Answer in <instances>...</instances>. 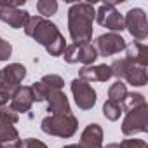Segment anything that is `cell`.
I'll use <instances>...</instances> for the list:
<instances>
[{
  "mask_svg": "<svg viewBox=\"0 0 148 148\" xmlns=\"http://www.w3.org/2000/svg\"><path fill=\"white\" fill-rule=\"evenodd\" d=\"M0 120L9 122V124H12V125H14V124L19 120V115H18L11 106H9V108H7V106H4V108H0Z\"/></svg>",
  "mask_w": 148,
  "mask_h": 148,
  "instance_id": "cell-23",
  "label": "cell"
},
{
  "mask_svg": "<svg viewBox=\"0 0 148 148\" xmlns=\"http://www.w3.org/2000/svg\"><path fill=\"white\" fill-rule=\"evenodd\" d=\"M148 131V105H141L125 112V119L122 122V132L125 136H134L138 132Z\"/></svg>",
  "mask_w": 148,
  "mask_h": 148,
  "instance_id": "cell-6",
  "label": "cell"
},
{
  "mask_svg": "<svg viewBox=\"0 0 148 148\" xmlns=\"http://www.w3.org/2000/svg\"><path fill=\"white\" fill-rule=\"evenodd\" d=\"M2 148H19L21 146V139H16V141H9L5 145H0Z\"/></svg>",
  "mask_w": 148,
  "mask_h": 148,
  "instance_id": "cell-29",
  "label": "cell"
},
{
  "mask_svg": "<svg viewBox=\"0 0 148 148\" xmlns=\"http://www.w3.org/2000/svg\"><path fill=\"white\" fill-rule=\"evenodd\" d=\"M103 148H120V145H119V143H108V145L103 146Z\"/></svg>",
  "mask_w": 148,
  "mask_h": 148,
  "instance_id": "cell-30",
  "label": "cell"
},
{
  "mask_svg": "<svg viewBox=\"0 0 148 148\" xmlns=\"http://www.w3.org/2000/svg\"><path fill=\"white\" fill-rule=\"evenodd\" d=\"M61 56L66 63H82L86 66H91L99 58L92 44H70Z\"/></svg>",
  "mask_w": 148,
  "mask_h": 148,
  "instance_id": "cell-8",
  "label": "cell"
},
{
  "mask_svg": "<svg viewBox=\"0 0 148 148\" xmlns=\"http://www.w3.org/2000/svg\"><path fill=\"white\" fill-rule=\"evenodd\" d=\"M101 26L108 28L110 33H117V32H122L125 28L124 25V16L117 11L115 4L113 2H106V4H101L99 9L96 11V18H94Z\"/></svg>",
  "mask_w": 148,
  "mask_h": 148,
  "instance_id": "cell-7",
  "label": "cell"
},
{
  "mask_svg": "<svg viewBox=\"0 0 148 148\" xmlns=\"http://www.w3.org/2000/svg\"><path fill=\"white\" fill-rule=\"evenodd\" d=\"M63 148H82V145L79 143V145H66V146H63Z\"/></svg>",
  "mask_w": 148,
  "mask_h": 148,
  "instance_id": "cell-31",
  "label": "cell"
},
{
  "mask_svg": "<svg viewBox=\"0 0 148 148\" xmlns=\"http://www.w3.org/2000/svg\"><path fill=\"white\" fill-rule=\"evenodd\" d=\"M71 92H73L75 103L80 110H91L96 105V91L91 87L89 82H86L82 79L71 80Z\"/></svg>",
  "mask_w": 148,
  "mask_h": 148,
  "instance_id": "cell-11",
  "label": "cell"
},
{
  "mask_svg": "<svg viewBox=\"0 0 148 148\" xmlns=\"http://www.w3.org/2000/svg\"><path fill=\"white\" fill-rule=\"evenodd\" d=\"M26 77V68L19 63H12L0 70V91L12 94L18 87H21L23 79Z\"/></svg>",
  "mask_w": 148,
  "mask_h": 148,
  "instance_id": "cell-9",
  "label": "cell"
},
{
  "mask_svg": "<svg viewBox=\"0 0 148 148\" xmlns=\"http://www.w3.org/2000/svg\"><path fill=\"white\" fill-rule=\"evenodd\" d=\"M120 148H148L146 141L138 139V138H131V139H124L120 143Z\"/></svg>",
  "mask_w": 148,
  "mask_h": 148,
  "instance_id": "cell-25",
  "label": "cell"
},
{
  "mask_svg": "<svg viewBox=\"0 0 148 148\" xmlns=\"http://www.w3.org/2000/svg\"><path fill=\"white\" fill-rule=\"evenodd\" d=\"M40 82H44L45 86H49L52 89H63V86H64V82L59 75H45Z\"/></svg>",
  "mask_w": 148,
  "mask_h": 148,
  "instance_id": "cell-24",
  "label": "cell"
},
{
  "mask_svg": "<svg viewBox=\"0 0 148 148\" xmlns=\"http://www.w3.org/2000/svg\"><path fill=\"white\" fill-rule=\"evenodd\" d=\"M9 101H11V94L5 91H0V108H4Z\"/></svg>",
  "mask_w": 148,
  "mask_h": 148,
  "instance_id": "cell-28",
  "label": "cell"
},
{
  "mask_svg": "<svg viewBox=\"0 0 148 148\" xmlns=\"http://www.w3.org/2000/svg\"><path fill=\"white\" fill-rule=\"evenodd\" d=\"M77 119L71 113L64 115H49L42 120V131L51 136H59V138H71L77 132Z\"/></svg>",
  "mask_w": 148,
  "mask_h": 148,
  "instance_id": "cell-5",
  "label": "cell"
},
{
  "mask_svg": "<svg viewBox=\"0 0 148 148\" xmlns=\"http://www.w3.org/2000/svg\"><path fill=\"white\" fill-rule=\"evenodd\" d=\"M19 139V134L16 131V127L9 122L0 120V145H5L9 141H16Z\"/></svg>",
  "mask_w": 148,
  "mask_h": 148,
  "instance_id": "cell-18",
  "label": "cell"
},
{
  "mask_svg": "<svg viewBox=\"0 0 148 148\" xmlns=\"http://www.w3.org/2000/svg\"><path fill=\"white\" fill-rule=\"evenodd\" d=\"M122 113H124L122 105H120V103H117V101L108 99V101L103 105V115H105L108 120H112V122H113V120H119Z\"/></svg>",
  "mask_w": 148,
  "mask_h": 148,
  "instance_id": "cell-20",
  "label": "cell"
},
{
  "mask_svg": "<svg viewBox=\"0 0 148 148\" xmlns=\"http://www.w3.org/2000/svg\"><path fill=\"white\" fill-rule=\"evenodd\" d=\"M124 25L138 42L148 37V21L143 9H131L124 18Z\"/></svg>",
  "mask_w": 148,
  "mask_h": 148,
  "instance_id": "cell-10",
  "label": "cell"
},
{
  "mask_svg": "<svg viewBox=\"0 0 148 148\" xmlns=\"http://www.w3.org/2000/svg\"><path fill=\"white\" fill-rule=\"evenodd\" d=\"M0 19H2L5 25H9L11 28H25L28 19H30V14L19 7H7V5H2L0 4Z\"/></svg>",
  "mask_w": 148,
  "mask_h": 148,
  "instance_id": "cell-13",
  "label": "cell"
},
{
  "mask_svg": "<svg viewBox=\"0 0 148 148\" xmlns=\"http://www.w3.org/2000/svg\"><path fill=\"white\" fill-rule=\"evenodd\" d=\"M32 87L35 101H47V112L51 115H64L70 113V103L66 94L61 89H52L44 82H35Z\"/></svg>",
  "mask_w": 148,
  "mask_h": 148,
  "instance_id": "cell-3",
  "label": "cell"
},
{
  "mask_svg": "<svg viewBox=\"0 0 148 148\" xmlns=\"http://www.w3.org/2000/svg\"><path fill=\"white\" fill-rule=\"evenodd\" d=\"M125 58L129 59V61H132L134 64H138V66H143V68H146V64H148V47L145 45V44H141V42H132L129 47H125Z\"/></svg>",
  "mask_w": 148,
  "mask_h": 148,
  "instance_id": "cell-17",
  "label": "cell"
},
{
  "mask_svg": "<svg viewBox=\"0 0 148 148\" xmlns=\"http://www.w3.org/2000/svg\"><path fill=\"white\" fill-rule=\"evenodd\" d=\"M37 11L40 14V18H49L52 14H56L58 11V2H54V0H38L37 2Z\"/></svg>",
  "mask_w": 148,
  "mask_h": 148,
  "instance_id": "cell-22",
  "label": "cell"
},
{
  "mask_svg": "<svg viewBox=\"0 0 148 148\" xmlns=\"http://www.w3.org/2000/svg\"><path fill=\"white\" fill-rule=\"evenodd\" d=\"M125 96H127V87H125V84L122 80H117L115 84L110 86V89H108V99L122 103Z\"/></svg>",
  "mask_w": 148,
  "mask_h": 148,
  "instance_id": "cell-21",
  "label": "cell"
},
{
  "mask_svg": "<svg viewBox=\"0 0 148 148\" xmlns=\"http://www.w3.org/2000/svg\"><path fill=\"white\" fill-rule=\"evenodd\" d=\"M127 45H125V40L122 38V35L119 33H105V35H99L96 38V44H94V49L98 52V56H113L120 51H124Z\"/></svg>",
  "mask_w": 148,
  "mask_h": 148,
  "instance_id": "cell-12",
  "label": "cell"
},
{
  "mask_svg": "<svg viewBox=\"0 0 148 148\" xmlns=\"http://www.w3.org/2000/svg\"><path fill=\"white\" fill-rule=\"evenodd\" d=\"M94 18H96V9L92 4L80 2V4H73L70 7L68 32H70L73 44H91Z\"/></svg>",
  "mask_w": 148,
  "mask_h": 148,
  "instance_id": "cell-2",
  "label": "cell"
},
{
  "mask_svg": "<svg viewBox=\"0 0 148 148\" xmlns=\"http://www.w3.org/2000/svg\"><path fill=\"white\" fill-rule=\"evenodd\" d=\"M82 148H103V129L98 124H89L80 136Z\"/></svg>",
  "mask_w": 148,
  "mask_h": 148,
  "instance_id": "cell-16",
  "label": "cell"
},
{
  "mask_svg": "<svg viewBox=\"0 0 148 148\" xmlns=\"http://www.w3.org/2000/svg\"><path fill=\"white\" fill-rule=\"evenodd\" d=\"M86 82H106L108 79H112V70L106 64H98V66H84L80 70V77Z\"/></svg>",
  "mask_w": 148,
  "mask_h": 148,
  "instance_id": "cell-15",
  "label": "cell"
},
{
  "mask_svg": "<svg viewBox=\"0 0 148 148\" xmlns=\"http://www.w3.org/2000/svg\"><path fill=\"white\" fill-rule=\"evenodd\" d=\"M0 148H2V146H0Z\"/></svg>",
  "mask_w": 148,
  "mask_h": 148,
  "instance_id": "cell-32",
  "label": "cell"
},
{
  "mask_svg": "<svg viewBox=\"0 0 148 148\" xmlns=\"http://www.w3.org/2000/svg\"><path fill=\"white\" fill-rule=\"evenodd\" d=\"M25 33L32 38H35V42H38L40 45H44L51 56H61L66 49L64 37L61 35L58 26L45 18L30 16V19L25 26Z\"/></svg>",
  "mask_w": 148,
  "mask_h": 148,
  "instance_id": "cell-1",
  "label": "cell"
},
{
  "mask_svg": "<svg viewBox=\"0 0 148 148\" xmlns=\"http://www.w3.org/2000/svg\"><path fill=\"white\" fill-rule=\"evenodd\" d=\"M19 148H47L42 141L35 139V138H28V139H23L21 141V146Z\"/></svg>",
  "mask_w": 148,
  "mask_h": 148,
  "instance_id": "cell-27",
  "label": "cell"
},
{
  "mask_svg": "<svg viewBox=\"0 0 148 148\" xmlns=\"http://www.w3.org/2000/svg\"><path fill=\"white\" fill-rule=\"evenodd\" d=\"M122 105V110L124 112H129V110H132V108H138V106H141V105H146V99H145V96L143 94H139V92H127V96L124 98V101L120 103Z\"/></svg>",
  "mask_w": 148,
  "mask_h": 148,
  "instance_id": "cell-19",
  "label": "cell"
},
{
  "mask_svg": "<svg viewBox=\"0 0 148 148\" xmlns=\"http://www.w3.org/2000/svg\"><path fill=\"white\" fill-rule=\"evenodd\" d=\"M33 101H35V98H33L32 87L23 86V87H18V89L11 94V105H9V106L19 115V113H26V112L32 108Z\"/></svg>",
  "mask_w": 148,
  "mask_h": 148,
  "instance_id": "cell-14",
  "label": "cell"
},
{
  "mask_svg": "<svg viewBox=\"0 0 148 148\" xmlns=\"http://www.w3.org/2000/svg\"><path fill=\"white\" fill-rule=\"evenodd\" d=\"M11 52H12V45H11L7 40H4L2 37H0V61L9 59Z\"/></svg>",
  "mask_w": 148,
  "mask_h": 148,
  "instance_id": "cell-26",
  "label": "cell"
},
{
  "mask_svg": "<svg viewBox=\"0 0 148 148\" xmlns=\"http://www.w3.org/2000/svg\"><path fill=\"white\" fill-rule=\"evenodd\" d=\"M110 70H112V77H117L119 80H127L131 86H136V87H141L148 82V75H146V68L143 66H138L134 64L132 61H129L127 58H122V59H115L112 64H110Z\"/></svg>",
  "mask_w": 148,
  "mask_h": 148,
  "instance_id": "cell-4",
  "label": "cell"
}]
</instances>
